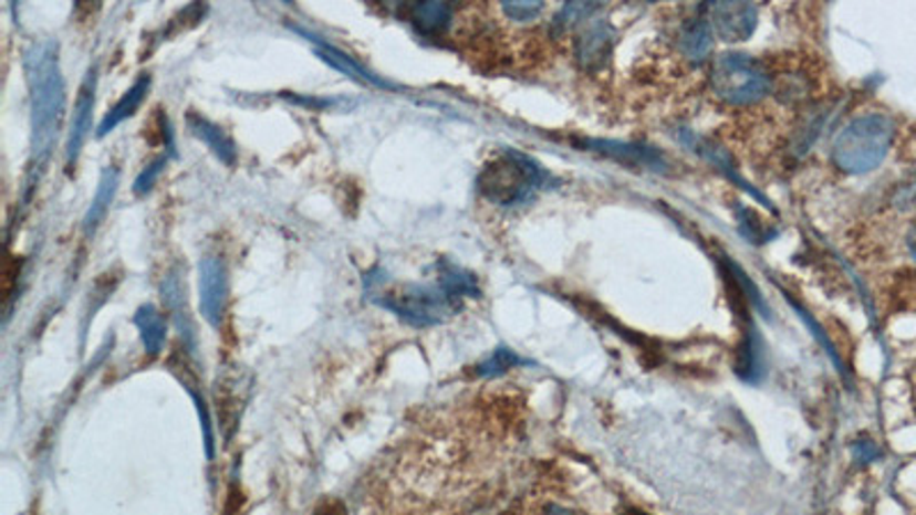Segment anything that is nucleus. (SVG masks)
<instances>
[{
    "label": "nucleus",
    "mask_w": 916,
    "mask_h": 515,
    "mask_svg": "<svg viewBox=\"0 0 916 515\" xmlns=\"http://www.w3.org/2000/svg\"><path fill=\"white\" fill-rule=\"evenodd\" d=\"M25 72L32 99V170H38L51 156L64 115V81L58 62V44H32L25 53Z\"/></svg>",
    "instance_id": "f257e3e1"
},
{
    "label": "nucleus",
    "mask_w": 916,
    "mask_h": 515,
    "mask_svg": "<svg viewBox=\"0 0 916 515\" xmlns=\"http://www.w3.org/2000/svg\"><path fill=\"white\" fill-rule=\"evenodd\" d=\"M894 122L887 115H864L850 122L832 147L834 166L847 175L875 170L894 143Z\"/></svg>",
    "instance_id": "f03ea898"
},
{
    "label": "nucleus",
    "mask_w": 916,
    "mask_h": 515,
    "mask_svg": "<svg viewBox=\"0 0 916 515\" xmlns=\"http://www.w3.org/2000/svg\"><path fill=\"white\" fill-rule=\"evenodd\" d=\"M545 172L532 158L518 151H502L477 177L479 192L493 204L513 207L532 198L543 186Z\"/></svg>",
    "instance_id": "7ed1b4c3"
},
{
    "label": "nucleus",
    "mask_w": 916,
    "mask_h": 515,
    "mask_svg": "<svg viewBox=\"0 0 916 515\" xmlns=\"http://www.w3.org/2000/svg\"><path fill=\"white\" fill-rule=\"evenodd\" d=\"M710 85L719 99L733 106L757 104L770 90L763 64L742 53H725L712 62Z\"/></svg>",
    "instance_id": "20e7f679"
},
{
    "label": "nucleus",
    "mask_w": 916,
    "mask_h": 515,
    "mask_svg": "<svg viewBox=\"0 0 916 515\" xmlns=\"http://www.w3.org/2000/svg\"><path fill=\"white\" fill-rule=\"evenodd\" d=\"M376 301L385 309L395 312L399 318L419 328L438 326L451 314L461 309V301H456L451 294H447L440 284L438 286L404 284V286H397L395 292L383 294V298H376Z\"/></svg>",
    "instance_id": "39448f33"
},
{
    "label": "nucleus",
    "mask_w": 916,
    "mask_h": 515,
    "mask_svg": "<svg viewBox=\"0 0 916 515\" xmlns=\"http://www.w3.org/2000/svg\"><path fill=\"white\" fill-rule=\"evenodd\" d=\"M704 12L715 35L729 44L749 40L759 23V12L751 3H708Z\"/></svg>",
    "instance_id": "423d86ee"
},
{
    "label": "nucleus",
    "mask_w": 916,
    "mask_h": 515,
    "mask_svg": "<svg viewBox=\"0 0 916 515\" xmlns=\"http://www.w3.org/2000/svg\"><path fill=\"white\" fill-rule=\"evenodd\" d=\"M227 266L220 256H205L200 262V309L207 324L220 328L227 307Z\"/></svg>",
    "instance_id": "0eeeda50"
},
{
    "label": "nucleus",
    "mask_w": 916,
    "mask_h": 515,
    "mask_svg": "<svg viewBox=\"0 0 916 515\" xmlns=\"http://www.w3.org/2000/svg\"><path fill=\"white\" fill-rule=\"evenodd\" d=\"M612 53V28L601 21L592 19L577 32L575 38V57L584 70L594 72L601 70L603 64L610 60Z\"/></svg>",
    "instance_id": "6e6552de"
},
{
    "label": "nucleus",
    "mask_w": 916,
    "mask_h": 515,
    "mask_svg": "<svg viewBox=\"0 0 916 515\" xmlns=\"http://www.w3.org/2000/svg\"><path fill=\"white\" fill-rule=\"evenodd\" d=\"M94 92H96V67H90L81 90H79V99L74 106V119H72V128H70V138H67V166L72 168L76 164V158L92 132V111H94Z\"/></svg>",
    "instance_id": "1a4fd4ad"
},
{
    "label": "nucleus",
    "mask_w": 916,
    "mask_h": 515,
    "mask_svg": "<svg viewBox=\"0 0 916 515\" xmlns=\"http://www.w3.org/2000/svg\"><path fill=\"white\" fill-rule=\"evenodd\" d=\"M712 38L715 32L706 17L687 19L680 28L678 49L690 62H704L712 53Z\"/></svg>",
    "instance_id": "9d476101"
},
{
    "label": "nucleus",
    "mask_w": 916,
    "mask_h": 515,
    "mask_svg": "<svg viewBox=\"0 0 916 515\" xmlns=\"http://www.w3.org/2000/svg\"><path fill=\"white\" fill-rule=\"evenodd\" d=\"M149 92V76H140L134 85H131L126 92H124V96L122 99L108 111V115L102 119V124H100V138H104V136H108L113 128H117L124 119H128V117H134L136 115V111L140 108V104L145 102V94Z\"/></svg>",
    "instance_id": "9b49d317"
},
{
    "label": "nucleus",
    "mask_w": 916,
    "mask_h": 515,
    "mask_svg": "<svg viewBox=\"0 0 916 515\" xmlns=\"http://www.w3.org/2000/svg\"><path fill=\"white\" fill-rule=\"evenodd\" d=\"M188 128L190 132L198 136L200 140H205L207 143V147L222 160V164H227V166H235V160H237V147H235V143H232V138H229L222 128H218L216 124H211L209 119H205V117H200V115H195V113H190L188 115Z\"/></svg>",
    "instance_id": "f8f14e48"
},
{
    "label": "nucleus",
    "mask_w": 916,
    "mask_h": 515,
    "mask_svg": "<svg viewBox=\"0 0 916 515\" xmlns=\"http://www.w3.org/2000/svg\"><path fill=\"white\" fill-rule=\"evenodd\" d=\"M408 19L421 35L438 38L451 25L454 8L449 3H417L408 8Z\"/></svg>",
    "instance_id": "ddd939ff"
},
{
    "label": "nucleus",
    "mask_w": 916,
    "mask_h": 515,
    "mask_svg": "<svg viewBox=\"0 0 916 515\" xmlns=\"http://www.w3.org/2000/svg\"><path fill=\"white\" fill-rule=\"evenodd\" d=\"M117 186H119V172L115 168H106L102 179H100V186H96L94 200H92V204H90V209L83 218L85 234H94V230L100 228V222L106 218V213L111 209V202H113L115 192H117Z\"/></svg>",
    "instance_id": "4468645a"
},
{
    "label": "nucleus",
    "mask_w": 916,
    "mask_h": 515,
    "mask_svg": "<svg viewBox=\"0 0 916 515\" xmlns=\"http://www.w3.org/2000/svg\"><path fill=\"white\" fill-rule=\"evenodd\" d=\"M134 324L140 330L145 350L149 353V356H158V353L163 350V344H166V333H168L163 314L154 305H143L134 316Z\"/></svg>",
    "instance_id": "2eb2a0df"
},
{
    "label": "nucleus",
    "mask_w": 916,
    "mask_h": 515,
    "mask_svg": "<svg viewBox=\"0 0 916 515\" xmlns=\"http://www.w3.org/2000/svg\"><path fill=\"white\" fill-rule=\"evenodd\" d=\"M319 55H321L325 62H329V64H333L335 70H340V72H344V74H348V76H353V78H357V81H372V83H376V85H383L378 78L369 76L363 67H360V64H355L348 55L340 53L337 49H333V46H329V44H319Z\"/></svg>",
    "instance_id": "dca6fc26"
},
{
    "label": "nucleus",
    "mask_w": 916,
    "mask_h": 515,
    "mask_svg": "<svg viewBox=\"0 0 916 515\" xmlns=\"http://www.w3.org/2000/svg\"><path fill=\"white\" fill-rule=\"evenodd\" d=\"M601 10L598 3H569L562 8V12L554 17L552 28L558 32L571 30L573 25H580L582 21H592L594 14Z\"/></svg>",
    "instance_id": "f3484780"
},
{
    "label": "nucleus",
    "mask_w": 916,
    "mask_h": 515,
    "mask_svg": "<svg viewBox=\"0 0 916 515\" xmlns=\"http://www.w3.org/2000/svg\"><path fill=\"white\" fill-rule=\"evenodd\" d=\"M522 360L516 356L513 350H509V348H498L493 356H490L486 362H481L479 367H477V374L479 376H500V374H504V371H509V369H513L516 365H520Z\"/></svg>",
    "instance_id": "a211bd4d"
},
{
    "label": "nucleus",
    "mask_w": 916,
    "mask_h": 515,
    "mask_svg": "<svg viewBox=\"0 0 916 515\" xmlns=\"http://www.w3.org/2000/svg\"><path fill=\"white\" fill-rule=\"evenodd\" d=\"M502 14L511 21H534L543 12V3H502Z\"/></svg>",
    "instance_id": "6ab92c4d"
},
{
    "label": "nucleus",
    "mask_w": 916,
    "mask_h": 515,
    "mask_svg": "<svg viewBox=\"0 0 916 515\" xmlns=\"http://www.w3.org/2000/svg\"><path fill=\"white\" fill-rule=\"evenodd\" d=\"M894 204L901 209V211H914L916 209V168H914V172L909 175V179L896 190V198H894Z\"/></svg>",
    "instance_id": "aec40b11"
},
{
    "label": "nucleus",
    "mask_w": 916,
    "mask_h": 515,
    "mask_svg": "<svg viewBox=\"0 0 916 515\" xmlns=\"http://www.w3.org/2000/svg\"><path fill=\"white\" fill-rule=\"evenodd\" d=\"M163 166H166V158H158L156 164H152L138 179H136V192L138 196H143V192H147L152 186H154V181H156V177L160 175V170H163Z\"/></svg>",
    "instance_id": "412c9836"
},
{
    "label": "nucleus",
    "mask_w": 916,
    "mask_h": 515,
    "mask_svg": "<svg viewBox=\"0 0 916 515\" xmlns=\"http://www.w3.org/2000/svg\"><path fill=\"white\" fill-rule=\"evenodd\" d=\"M853 454H855V459H857L860 463H871V461H875V459L879 456V449H877L873 442L862 440V442H857V444L853 446Z\"/></svg>",
    "instance_id": "4be33fe9"
},
{
    "label": "nucleus",
    "mask_w": 916,
    "mask_h": 515,
    "mask_svg": "<svg viewBox=\"0 0 916 515\" xmlns=\"http://www.w3.org/2000/svg\"><path fill=\"white\" fill-rule=\"evenodd\" d=\"M314 515H346V511H344V504L342 502H323L319 508H316V513Z\"/></svg>",
    "instance_id": "5701e85b"
},
{
    "label": "nucleus",
    "mask_w": 916,
    "mask_h": 515,
    "mask_svg": "<svg viewBox=\"0 0 916 515\" xmlns=\"http://www.w3.org/2000/svg\"><path fill=\"white\" fill-rule=\"evenodd\" d=\"M909 252H912V256L916 260V232L909 237Z\"/></svg>",
    "instance_id": "b1692460"
},
{
    "label": "nucleus",
    "mask_w": 916,
    "mask_h": 515,
    "mask_svg": "<svg viewBox=\"0 0 916 515\" xmlns=\"http://www.w3.org/2000/svg\"><path fill=\"white\" fill-rule=\"evenodd\" d=\"M626 515H646V513H642V511H626Z\"/></svg>",
    "instance_id": "393cba45"
}]
</instances>
